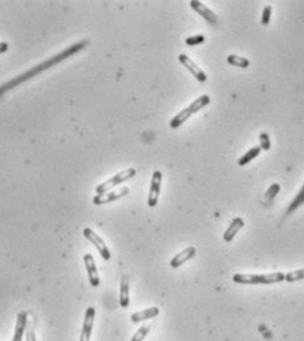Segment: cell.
Segmentation results:
<instances>
[{
    "label": "cell",
    "instance_id": "83f0119b",
    "mask_svg": "<svg viewBox=\"0 0 304 341\" xmlns=\"http://www.w3.org/2000/svg\"><path fill=\"white\" fill-rule=\"evenodd\" d=\"M8 43L7 42H0V54H3L5 51L8 50Z\"/></svg>",
    "mask_w": 304,
    "mask_h": 341
},
{
    "label": "cell",
    "instance_id": "44dd1931",
    "mask_svg": "<svg viewBox=\"0 0 304 341\" xmlns=\"http://www.w3.org/2000/svg\"><path fill=\"white\" fill-rule=\"evenodd\" d=\"M281 190V185L278 183H274L269 186V189L265 192V196H264V202L268 205H270L274 201V198L277 197V194Z\"/></svg>",
    "mask_w": 304,
    "mask_h": 341
},
{
    "label": "cell",
    "instance_id": "4fadbf2b",
    "mask_svg": "<svg viewBox=\"0 0 304 341\" xmlns=\"http://www.w3.org/2000/svg\"><path fill=\"white\" fill-rule=\"evenodd\" d=\"M243 227H244V220H243L242 218H239L238 217V218L232 219L230 226L227 227V230L224 231V234H223V239H224V242H227V243L232 242L235 236L238 235V232L240 231Z\"/></svg>",
    "mask_w": 304,
    "mask_h": 341
},
{
    "label": "cell",
    "instance_id": "3957f363",
    "mask_svg": "<svg viewBox=\"0 0 304 341\" xmlns=\"http://www.w3.org/2000/svg\"><path fill=\"white\" fill-rule=\"evenodd\" d=\"M135 175H137V169L135 168L123 169L121 172L116 173L113 177H110L109 180L104 181L102 184L97 185V186H96V193H97V194H104V193L109 192L114 186H117V185L120 184H123L125 181L133 179Z\"/></svg>",
    "mask_w": 304,
    "mask_h": 341
},
{
    "label": "cell",
    "instance_id": "9a60e30c",
    "mask_svg": "<svg viewBox=\"0 0 304 341\" xmlns=\"http://www.w3.org/2000/svg\"><path fill=\"white\" fill-rule=\"evenodd\" d=\"M120 305L126 309L130 305V281L126 275L122 276L121 285H120Z\"/></svg>",
    "mask_w": 304,
    "mask_h": 341
},
{
    "label": "cell",
    "instance_id": "cb8c5ba5",
    "mask_svg": "<svg viewBox=\"0 0 304 341\" xmlns=\"http://www.w3.org/2000/svg\"><path fill=\"white\" fill-rule=\"evenodd\" d=\"M270 147H272V142H270L269 134L262 131L260 134V149L264 150V151H268V150H270Z\"/></svg>",
    "mask_w": 304,
    "mask_h": 341
},
{
    "label": "cell",
    "instance_id": "9c48e42d",
    "mask_svg": "<svg viewBox=\"0 0 304 341\" xmlns=\"http://www.w3.org/2000/svg\"><path fill=\"white\" fill-rule=\"evenodd\" d=\"M84 265H86L87 273H88V279L92 287H97L100 285V276H98L97 267H96V261H94L93 256L91 253H86L84 257Z\"/></svg>",
    "mask_w": 304,
    "mask_h": 341
},
{
    "label": "cell",
    "instance_id": "484cf974",
    "mask_svg": "<svg viewBox=\"0 0 304 341\" xmlns=\"http://www.w3.org/2000/svg\"><path fill=\"white\" fill-rule=\"evenodd\" d=\"M205 41V35L202 34H197V35H191V37H187L185 39V43L189 45V46H195V45H199Z\"/></svg>",
    "mask_w": 304,
    "mask_h": 341
},
{
    "label": "cell",
    "instance_id": "7a4b0ae2",
    "mask_svg": "<svg viewBox=\"0 0 304 341\" xmlns=\"http://www.w3.org/2000/svg\"><path fill=\"white\" fill-rule=\"evenodd\" d=\"M232 281L242 285H272L285 281V273L274 272L266 275H246V273H236L232 276Z\"/></svg>",
    "mask_w": 304,
    "mask_h": 341
},
{
    "label": "cell",
    "instance_id": "7402d4cb",
    "mask_svg": "<svg viewBox=\"0 0 304 341\" xmlns=\"http://www.w3.org/2000/svg\"><path fill=\"white\" fill-rule=\"evenodd\" d=\"M301 279H304V269H297V271L285 275V281H287V282H295V281H301Z\"/></svg>",
    "mask_w": 304,
    "mask_h": 341
},
{
    "label": "cell",
    "instance_id": "4316f807",
    "mask_svg": "<svg viewBox=\"0 0 304 341\" xmlns=\"http://www.w3.org/2000/svg\"><path fill=\"white\" fill-rule=\"evenodd\" d=\"M25 335H27V341H37L35 338V331L34 327H33V323H30L28 320L27 330H25Z\"/></svg>",
    "mask_w": 304,
    "mask_h": 341
},
{
    "label": "cell",
    "instance_id": "30bf717a",
    "mask_svg": "<svg viewBox=\"0 0 304 341\" xmlns=\"http://www.w3.org/2000/svg\"><path fill=\"white\" fill-rule=\"evenodd\" d=\"M190 7L194 9L198 15H201L203 19L206 20L207 23L211 24V25H216L218 24V16L214 11H211L210 8L205 5L202 1H198V0H191Z\"/></svg>",
    "mask_w": 304,
    "mask_h": 341
},
{
    "label": "cell",
    "instance_id": "52a82bcc",
    "mask_svg": "<svg viewBox=\"0 0 304 341\" xmlns=\"http://www.w3.org/2000/svg\"><path fill=\"white\" fill-rule=\"evenodd\" d=\"M130 189L129 186H122L118 190H109V192L104 193V194H96L93 197V202L94 205H105V204H110L113 201H117L122 197H125L126 194H129Z\"/></svg>",
    "mask_w": 304,
    "mask_h": 341
},
{
    "label": "cell",
    "instance_id": "7c38bea8",
    "mask_svg": "<svg viewBox=\"0 0 304 341\" xmlns=\"http://www.w3.org/2000/svg\"><path fill=\"white\" fill-rule=\"evenodd\" d=\"M28 324V312L27 311H21L17 315V319H16V327H15V334H13V339L12 341H23V336L25 334V330H27Z\"/></svg>",
    "mask_w": 304,
    "mask_h": 341
},
{
    "label": "cell",
    "instance_id": "5bb4252c",
    "mask_svg": "<svg viewBox=\"0 0 304 341\" xmlns=\"http://www.w3.org/2000/svg\"><path fill=\"white\" fill-rule=\"evenodd\" d=\"M159 307H149V309H146V310L134 312V314L130 316V319H131V322L133 323H141L145 322V320H150V319L156 318V316L159 315Z\"/></svg>",
    "mask_w": 304,
    "mask_h": 341
},
{
    "label": "cell",
    "instance_id": "277c9868",
    "mask_svg": "<svg viewBox=\"0 0 304 341\" xmlns=\"http://www.w3.org/2000/svg\"><path fill=\"white\" fill-rule=\"evenodd\" d=\"M83 235L86 236V239L90 240L91 243L97 248V251L100 252V255H101V257L105 260V261H109V260L112 259V253H110L109 248H108V246L105 244V242H104L101 236H98L92 228H84V230H83Z\"/></svg>",
    "mask_w": 304,
    "mask_h": 341
},
{
    "label": "cell",
    "instance_id": "ac0fdd59",
    "mask_svg": "<svg viewBox=\"0 0 304 341\" xmlns=\"http://www.w3.org/2000/svg\"><path fill=\"white\" fill-rule=\"evenodd\" d=\"M260 153H261V149H260V146H254V147H252V149H249L248 151H246L243 156L239 157L238 160V164L240 165V167H243V165H246L248 163H250V161L253 160V159H256V157L260 155Z\"/></svg>",
    "mask_w": 304,
    "mask_h": 341
},
{
    "label": "cell",
    "instance_id": "603a6c76",
    "mask_svg": "<svg viewBox=\"0 0 304 341\" xmlns=\"http://www.w3.org/2000/svg\"><path fill=\"white\" fill-rule=\"evenodd\" d=\"M150 330H151V326L150 324H146V326H142L139 330L134 334V336L131 338V341H143L145 338L149 335Z\"/></svg>",
    "mask_w": 304,
    "mask_h": 341
},
{
    "label": "cell",
    "instance_id": "8fae6325",
    "mask_svg": "<svg viewBox=\"0 0 304 341\" xmlns=\"http://www.w3.org/2000/svg\"><path fill=\"white\" fill-rule=\"evenodd\" d=\"M195 252H197V249H195V247H193V246L186 247L185 249L179 252V253H177V255L171 260V268L177 269V268H180L181 265H183L186 261H189V260L194 257Z\"/></svg>",
    "mask_w": 304,
    "mask_h": 341
},
{
    "label": "cell",
    "instance_id": "d6986e66",
    "mask_svg": "<svg viewBox=\"0 0 304 341\" xmlns=\"http://www.w3.org/2000/svg\"><path fill=\"white\" fill-rule=\"evenodd\" d=\"M303 205H304V185L302 186V189L299 190V193L297 194V197H295V198L291 201V204L289 205V208H287V210H286V213H285V217H289L291 213H294L295 210H298V209L301 208V206H303Z\"/></svg>",
    "mask_w": 304,
    "mask_h": 341
},
{
    "label": "cell",
    "instance_id": "2e32d148",
    "mask_svg": "<svg viewBox=\"0 0 304 341\" xmlns=\"http://www.w3.org/2000/svg\"><path fill=\"white\" fill-rule=\"evenodd\" d=\"M191 116H193V114H191V112L189 110V108H183L182 110H180L179 113L176 114L175 117L171 120V122H169L171 129H177V127H180V126L182 125V124H185Z\"/></svg>",
    "mask_w": 304,
    "mask_h": 341
},
{
    "label": "cell",
    "instance_id": "d4e9b609",
    "mask_svg": "<svg viewBox=\"0 0 304 341\" xmlns=\"http://www.w3.org/2000/svg\"><path fill=\"white\" fill-rule=\"evenodd\" d=\"M272 11H273L272 5H266V7L264 8V11H262V16H261V24L264 25V27L269 25L270 19H272Z\"/></svg>",
    "mask_w": 304,
    "mask_h": 341
},
{
    "label": "cell",
    "instance_id": "ffe728a7",
    "mask_svg": "<svg viewBox=\"0 0 304 341\" xmlns=\"http://www.w3.org/2000/svg\"><path fill=\"white\" fill-rule=\"evenodd\" d=\"M227 62L230 63V64H232V66L240 67V68H246V67H249L250 64L249 59L245 58V57H240V55H236V54L228 55V57H227Z\"/></svg>",
    "mask_w": 304,
    "mask_h": 341
},
{
    "label": "cell",
    "instance_id": "6da1fadb",
    "mask_svg": "<svg viewBox=\"0 0 304 341\" xmlns=\"http://www.w3.org/2000/svg\"><path fill=\"white\" fill-rule=\"evenodd\" d=\"M87 45H88V41H80V42L74 43V45L66 47L64 50L58 53L57 55H54V57L46 59V61L41 63V64H37V66L31 67L30 70H28L27 72H24V74L11 79L9 82L5 83V84H3V86L0 87V96H1L3 93H5L7 91L13 90L15 87H17L19 84H21V83L27 82V80H29V79L34 78V76H37L38 74L43 72V71L49 70V68H51L53 66H57L58 63L66 61L67 58H70V57H72V55L79 53V51H82Z\"/></svg>",
    "mask_w": 304,
    "mask_h": 341
},
{
    "label": "cell",
    "instance_id": "e0dca14e",
    "mask_svg": "<svg viewBox=\"0 0 304 341\" xmlns=\"http://www.w3.org/2000/svg\"><path fill=\"white\" fill-rule=\"evenodd\" d=\"M211 102V98L209 94H202V96H199V97H197L193 102H190V105L187 106L189 108V110L191 112V114H195L198 113L199 110H202L205 106H207Z\"/></svg>",
    "mask_w": 304,
    "mask_h": 341
},
{
    "label": "cell",
    "instance_id": "ba28073f",
    "mask_svg": "<svg viewBox=\"0 0 304 341\" xmlns=\"http://www.w3.org/2000/svg\"><path fill=\"white\" fill-rule=\"evenodd\" d=\"M94 316H96V310L93 307H88L84 315V323H83L82 334H80V341H91L92 331H93Z\"/></svg>",
    "mask_w": 304,
    "mask_h": 341
},
{
    "label": "cell",
    "instance_id": "5b68a950",
    "mask_svg": "<svg viewBox=\"0 0 304 341\" xmlns=\"http://www.w3.org/2000/svg\"><path fill=\"white\" fill-rule=\"evenodd\" d=\"M161 181H163V173L159 169H156L152 173L151 185H150L149 198H147V204L150 208H155L157 202H159L160 190H161Z\"/></svg>",
    "mask_w": 304,
    "mask_h": 341
},
{
    "label": "cell",
    "instance_id": "8992f818",
    "mask_svg": "<svg viewBox=\"0 0 304 341\" xmlns=\"http://www.w3.org/2000/svg\"><path fill=\"white\" fill-rule=\"evenodd\" d=\"M179 62L182 64L185 68H186L189 72H190L193 76H194L197 80H198L199 83H205L207 80V75L206 72L201 68V67L197 64V63L194 62V61H191L189 57H187L186 54H180L179 55Z\"/></svg>",
    "mask_w": 304,
    "mask_h": 341
}]
</instances>
